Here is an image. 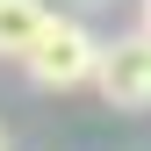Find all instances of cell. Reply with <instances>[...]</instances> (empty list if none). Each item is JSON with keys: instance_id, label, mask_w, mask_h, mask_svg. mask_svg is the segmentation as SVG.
Segmentation results:
<instances>
[{"instance_id": "6da1fadb", "label": "cell", "mask_w": 151, "mask_h": 151, "mask_svg": "<svg viewBox=\"0 0 151 151\" xmlns=\"http://www.w3.org/2000/svg\"><path fill=\"white\" fill-rule=\"evenodd\" d=\"M93 58H101V36H93L79 14H50V22L36 29V43L22 50V72H29V86H43V93H72V86L93 79Z\"/></svg>"}, {"instance_id": "7a4b0ae2", "label": "cell", "mask_w": 151, "mask_h": 151, "mask_svg": "<svg viewBox=\"0 0 151 151\" xmlns=\"http://www.w3.org/2000/svg\"><path fill=\"white\" fill-rule=\"evenodd\" d=\"M93 86H101L108 108H151V29H129V36H108L101 58H93Z\"/></svg>"}, {"instance_id": "3957f363", "label": "cell", "mask_w": 151, "mask_h": 151, "mask_svg": "<svg viewBox=\"0 0 151 151\" xmlns=\"http://www.w3.org/2000/svg\"><path fill=\"white\" fill-rule=\"evenodd\" d=\"M43 22H50L43 0H0V58L22 65V50L36 43V29H43Z\"/></svg>"}, {"instance_id": "277c9868", "label": "cell", "mask_w": 151, "mask_h": 151, "mask_svg": "<svg viewBox=\"0 0 151 151\" xmlns=\"http://www.w3.org/2000/svg\"><path fill=\"white\" fill-rule=\"evenodd\" d=\"M144 29H151V0H144Z\"/></svg>"}, {"instance_id": "5b68a950", "label": "cell", "mask_w": 151, "mask_h": 151, "mask_svg": "<svg viewBox=\"0 0 151 151\" xmlns=\"http://www.w3.org/2000/svg\"><path fill=\"white\" fill-rule=\"evenodd\" d=\"M79 7H101V0H79Z\"/></svg>"}, {"instance_id": "8992f818", "label": "cell", "mask_w": 151, "mask_h": 151, "mask_svg": "<svg viewBox=\"0 0 151 151\" xmlns=\"http://www.w3.org/2000/svg\"><path fill=\"white\" fill-rule=\"evenodd\" d=\"M0 151H7V144H0Z\"/></svg>"}]
</instances>
